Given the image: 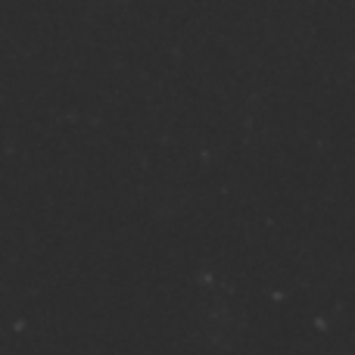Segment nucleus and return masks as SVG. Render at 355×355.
<instances>
[]
</instances>
